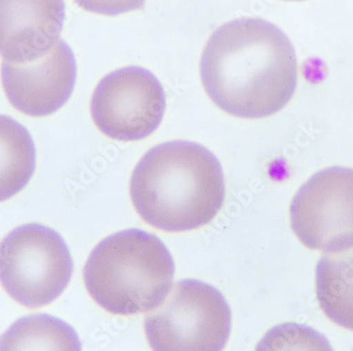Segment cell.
<instances>
[{
    "label": "cell",
    "instance_id": "obj_8",
    "mask_svg": "<svg viewBox=\"0 0 353 351\" xmlns=\"http://www.w3.org/2000/svg\"><path fill=\"white\" fill-rule=\"evenodd\" d=\"M75 81L74 54L61 39L37 61H3L1 65V83L10 104L29 116H48L59 110L70 98Z\"/></svg>",
    "mask_w": 353,
    "mask_h": 351
},
{
    "label": "cell",
    "instance_id": "obj_2",
    "mask_svg": "<svg viewBox=\"0 0 353 351\" xmlns=\"http://www.w3.org/2000/svg\"><path fill=\"white\" fill-rule=\"evenodd\" d=\"M130 196L141 217L157 229H198L211 223L223 205L221 164L197 142H163L150 149L137 164Z\"/></svg>",
    "mask_w": 353,
    "mask_h": 351
},
{
    "label": "cell",
    "instance_id": "obj_9",
    "mask_svg": "<svg viewBox=\"0 0 353 351\" xmlns=\"http://www.w3.org/2000/svg\"><path fill=\"white\" fill-rule=\"evenodd\" d=\"M63 0H0V56L13 63L37 61L61 39Z\"/></svg>",
    "mask_w": 353,
    "mask_h": 351
},
{
    "label": "cell",
    "instance_id": "obj_5",
    "mask_svg": "<svg viewBox=\"0 0 353 351\" xmlns=\"http://www.w3.org/2000/svg\"><path fill=\"white\" fill-rule=\"evenodd\" d=\"M144 326L156 351H219L229 340L231 309L210 284L183 279L146 317Z\"/></svg>",
    "mask_w": 353,
    "mask_h": 351
},
{
    "label": "cell",
    "instance_id": "obj_4",
    "mask_svg": "<svg viewBox=\"0 0 353 351\" xmlns=\"http://www.w3.org/2000/svg\"><path fill=\"white\" fill-rule=\"evenodd\" d=\"M73 261L66 242L52 228L19 226L0 242V283L27 308H39L57 299L70 283Z\"/></svg>",
    "mask_w": 353,
    "mask_h": 351
},
{
    "label": "cell",
    "instance_id": "obj_13",
    "mask_svg": "<svg viewBox=\"0 0 353 351\" xmlns=\"http://www.w3.org/2000/svg\"><path fill=\"white\" fill-rule=\"evenodd\" d=\"M79 7L91 13L105 16H118L141 10L146 0H74Z\"/></svg>",
    "mask_w": 353,
    "mask_h": 351
},
{
    "label": "cell",
    "instance_id": "obj_12",
    "mask_svg": "<svg viewBox=\"0 0 353 351\" xmlns=\"http://www.w3.org/2000/svg\"><path fill=\"white\" fill-rule=\"evenodd\" d=\"M82 344L74 329L49 315L21 317L0 337V351H79Z\"/></svg>",
    "mask_w": 353,
    "mask_h": 351
},
{
    "label": "cell",
    "instance_id": "obj_11",
    "mask_svg": "<svg viewBox=\"0 0 353 351\" xmlns=\"http://www.w3.org/2000/svg\"><path fill=\"white\" fill-rule=\"evenodd\" d=\"M37 151L29 131L0 115V202L19 193L34 174Z\"/></svg>",
    "mask_w": 353,
    "mask_h": 351
},
{
    "label": "cell",
    "instance_id": "obj_1",
    "mask_svg": "<svg viewBox=\"0 0 353 351\" xmlns=\"http://www.w3.org/2000/svg\"><path fill=\"white\" fill-rule=\"evenodd\" d=\"M202 85L224 112L247 120L283 110L297 86V58L285 32L261 19H239L213 32L200 61Z\"/></svg>",
    "mask_w": 353,
    "mask_h": 351
},
{
    "label": "cell",
    "instance_id": "obj_6",
    "mask_svg": "<svg viewBox=\"0 0 353 351\" xmlns=\"http://www.w3.org/2000/svg\"><path fill=\"white\" fill-rule=\"evenodd\" d=\"M165 92L150 71L130 65L109 73L91 98V116L112 140L134 142L150 136L165 113Z\"/></svg>",
    "mask_w": 353,
    "mask_h": 351
},
{
    "label": "cell",
    "instance_id": "obj_7",
    "mask_svg": "<svg viewBox=\"0 0 353 351\" xmlns=\"http://www.w3.org/2000/svg\"><path fill=\"white\" fill-rule=\"evenodd\" d=\"M291 227L310 249L353 247V169L330 167L309 178L293 198Z\"/></svg>",
    "mask_w": 353,
    "mask_h": 351
},
{
    "label": "cell",
    "instance_id": "obj_14",
    "mask_svg": "<svg viewBox=\"0 0 353 351\" xmlns=\"http://www.w3.org/2000/svg\"><path fill=\"white\" fill-rule=\"evenodd\" d=\"M283 1H303V0H283Z\"/></svg>",
    "mask_w": 353,
    "mask_h": 351
},
{
    "label": "cell",
    "instance_id": "obj_10",
    "mask_svg": "<svg viewBox=\"0 0 353 351\" xmlns=\"http://www.w3.org/2000/svg\"><path fill=\"white\" fill-rule=\"evenodd\" d=\"M315 284L317 301L327 317L353 330V247L323 255Z\"/></svg>",
    "mask_w": 353,
    "mask_h": 351
},
{
    "label": "cell",
    "instance_id": "obj_3",
    "mask_svg": "<svg viewBox=\"0 0 353 351\" xmlns=\"http://www.w3.org/2000/svg\"><path fill=\"white\" fill-rule=\"evenodd\" d=\"M174 263L170 250L154 234L127 229L103 240L84 268L87 291L114 315L154 310L172 289Z\"/></svg>",
    "mask_w": 353,
    "mask_h": 351
}]
</instances>
